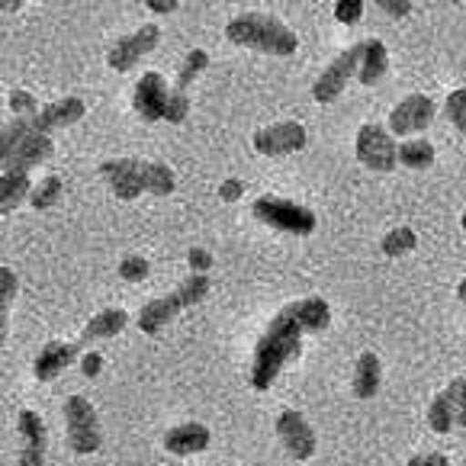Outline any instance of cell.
Listing matches in <instances>:
<instances>
[{"instance_id": "6da1fadb", "label": "cell", "mask_w": 466, "mask_h": 466, "mask_svg": "<svg viewBox=\"0 0 466 466\" xmlns=\"http://www.w3.org/2000/svg\"><path fill=\"white\" fill-rule=\"evenodd\" d=\"M331 322V309L319 296L289 302L277 312V319L268 325L261 335L258 348H254V364H251V386L254 390H270L274 380L280 377L283 367L299 354V344L306 331H325Z\"/></svg>"}, {"instance_id": "7a4b0ae2", "label": "cell", "mask_w": 466, "mask_h": 466, "mask_svg": "<svg viewBox=\"0 0 466 466\" xmlns=\"http://www.w3.org/2000/svg\"><path fill=\"white\" fill-rule=\"evenodd\" d=\"M100 174L119 199H136L145 190L167 197L174 190V171L167 165H161V161H138V158L103 161Z\"/></svg>"}, {"instance_id": "3957f363", "label": "cell", "mask_w": 466, "mask_h": 466, "mask_svg": "<svg viewBox=\"0 0 466 466\" xmlns=\"http://www.w3.org/2000/svg\"><path fill=\"white\" fill-rule=\"evenodd\" d=\"M228 42L245 48H258V52H268V56H293L299 39L296 33L280 23L277 16L268 14H241L235 20H228L226 26Z\"/></svg>"}, {"instance_id": "277c9868", "label": "cell", "mask_w": 466, "mask_h": 466, "mask_svg": "<svg viewBox=\"0 0 466 466\" xmlns=\"http://www.w3.org/2000/svg\"><path fill=\"white\" fill-rule=\"evenodd\" d=\"M206 293H209V277L193 274L190 280L180 283L174 293L145 302L142 312H138V329H142L145 335H158V331L165 329L177 312H184L187 306H197L199 299H206Z\"/></svg>"}, {"instance_id": "5b68a950", "label": "cell", "mask_w": 466, "mask_h": 466, "mask_svg": "<svg viewBox=\"0 0 466 466\" xmlns=\"http://www.w3.org/2000/svg\"><path fill=\"white\" fill-rule=\"evenodd\" d=\"M251 209H254V219L277 228V232L312 235V228H316L312 209H306V206H299V203H289V199H280V197H261Z\"/></svg>"}, {"instance_id": "8992f818", "label": "cell", "mask_w": 466, "mask_h": 466, "mask_svg": "<svg viewBox=\"0 0 466 466\" xmlns=\"http://www.w3.org/2000/svg\"><path fill=\"white\" fill-rule=\"evenodd\" d=\"M65 421H68V444L75 453H94L103 444L100 419H96L94 405L84 396L65 399Z\"/></svg>"}, {"instance_id": "52a82bcc", "label": "cell", "mask_w": 466, "mask_h": 466, "mask_svg": "<svg viewBox=\"0 0 466 466\" xmlns=\"http://www.w3.org/2000/svg\"><path fill=\"white\" fill-rule=\"evenodd\" d=\"M357 161L370 171H392L399 165V145L392 142V132L377 123H367L357 129Z\"/></svg>"}, {"instance_id": "ba28073f", "label": "cell", "mask_w": 466, "mask_h": 466, "mask_svg": "<svg viewBox=\"0 0 466 466\" xmlns=\"http://www.w3.org/2000/svg\"><path fill=\"white\" fill-rule=\"evenodd\" d=\"M360 62H364V42H360V46L344 48L341 56H338L335 62L322 71V77H319L316 87H312V96H316L319 103H335L338 94L348 87L350 77L360 71Z\"/></svg>"}, {"instance_id": "9c48e42d", "label": "cell", "mask_w": 466, "mask_h": 466, "mask_svg": "<svg viewBox=\"0 0 466 466\" xmlns=\"http://www.w3.org/2000/svg\"><path fill=\"white\" fill-rule=\"evenodd\" d=\"M161 39V29L151 26V23H145V26L132 29V33L119 35L116 42L110 46V56H106V62H110L113 71H129L132 65L138 62L142 56H148L151 48L158 46Z\"/></svg>"}, {"instance_id": "30bf717a", "label": "cell", "mask_w": 466, "mask_h": 466, "mask_svg": "<svg viewBox=\"0 0 466 466\" xmlns=\"http://www.w3.org/2000/svg\"><path fill=\"white\" fill-rule=\"evenodd\" d=\"M167 100H171V90H167L165 77L158 71H148V75L138 77L136 94H132V106L145 123H158L167 113Z\"/></svg>"}, {"instance_id": "8fae6325", "label": "cell", "mask_w": 466, "mask_h": 466, "mask_svg": "<svg viewBox=\"0 0 466 466\" xmlns=\"http://www.w3.org/2000/svg\"><path fill=\"white\" fill-rule=\"evenodd\" d=\"M277 434H280L289 457L309 460L312 453H316V431H312V425L302 419V411L283 409L280 415H277Z\"/></svg>"}, {"instance_id": "7c38bea8", "label": "cell", "mask_w": 466, "mask_h": 466, "mask_svg": "<svg viewBox=\"0 0 466 466\" xmlns=\"http://www.w3.org/2000/svg\"><path fill=\"white\" fill-rule=\"evenodd\" d=\"M434 119V100L425 94H411L390 113V132L392 136H411V132H425Z\"/></svg>"}, {"instance_id": "4fadbf2b", "label": "cell", "mask_w": 466, "mask_h": 466, "mask_svg": "<svg viewBox=\"0 0 466 466\" xmlns=\"http://www.w3.org/2000/svg\"><path fill=\"white\" fill-rule=\"evenodd\" d=\"M254 148L268 155V158H280V155H293V151L306 148V129L299 123H277L268 126L254 136Z\"/></svg>"}, {"instance_id": "5bb4252c", "label": "cell", "mask_w": 466, "mask_h": 466, "mask_svg": "<svg viewBox=\"0 0 466 466\" xmlns=\"http://www.w3.org/2000/svg\"><path fill=\"white\" fill-rule=\"evenodd\" d=\"M20 438H23V447H20V466H46V441H48V431H46V421H42L39 411H20Z\"/></svg>"}, {"instance_id": "9a60e30c", "label": "cell", "mask_w": 466, "mask_h": 466, "mask_svg": "<svg viewBox=\"0 0 466 466\" xmlns=\"http://www.w3.org/2000/svg\"><path fill=\"white\" fill-rule=\"evenodd\" d=\"M52 151H56V142L46 136V132H29L23 138L20 148L4 158V171H16V174H29L33 167H39L46 158H52Z\"/></svg>"}, {"instance_id": "2e32d148", "label": "cell", "mask_w": 466, "mask_h": 466, "mask_svg": "<svg viewBox=\"0 0 466 466\" xmlns=\"http://www.w3.org/2000/svg\"><path fill=\"white\" fill-rule=\"evenodd\" d=\"M77 354H81V344H77V341L75 344H65V341L46 344V348L39 350V357H35V364H33L35 380H42V383L56 380L58 373H65L71 364H75Z\"/></svg>"}, {"instance_id": "e0dca14e", "label": "cell", "mask_w": 466, "mask_h": 466, "mask_svg": "<svg viewBox=\"0 0 466 466\" xmlns=\"http://www.w3.org/2000/svg\"><path fill=\"white\" fill-rule=\"evenodd\" d=\"M84 100L81 96H65V100L52 103V106H42L39 113L33 116V129L35 132H52V129H62V126H75L77 119L84 116Z\"/></svg>"}, {"instance_id": "ac0fdd59", "label": "cell", "mask_w": 466, "mask_h": 466, "mask_svg": "<svg viewBox=\"0 0 466 466\" xmlns=\"http://www.w3.org/2000/svg\"><path fill=\"white\" fill-rule=\"evenodd\" d=\"M206 447H209V428L199 421H187V425H177L165 434V451L177 453V457H190Z\"/></svg>"}, {"instance_id": "d6986e66", "label": "cell", "mask_w": 466, "mask_h": 466, "mask_svg": "<svg viewBox=\"0 0 466 466\" xmlns=\"http://www.w3.org/2000/svg\"><path fill=\"white\" fill-rule=\"evenodd\" d=\"M126 325H129V316H126L123 309H103V312H96V316L90 319L87 325H84L77 344L103 341V338H116L119 331L126 329Z\"/></svg>"}, {"instance_id": "ffe728a7", "label": "cell", "mask_w": 466, "mask_h": 466, "mask_svg": "<svg viewBox=\"0 0 466 466\" xmlns=\"http://www.w3.org/2000/svg\"><path fill=\"white\" fill-rule=\"evenodd\" d=\"M380 383H383V367H380L377 354H360L354 367V396L357 399H373L380 392Z\"/></svg>"}, {"instance_id": "44dd1931", "label": "cell", "mask_w": 466, "mask_h": 466, "mask_svg": "<svg viewBox=\"0 0 466 466\" xmlns=\"http://www.w3.org/2000/svg\"><path fill=\"white\" fill-rule=\"evenodd\" d=\"M386 68H390V52H386V46L380 39H367L364 42V62H360V71H357L360 84L373 87V84L386 75Z\"/></svg>"}, {"instance_id": "7402d4cb", "label": "cell", "mask_w": 466, "mask_h": 466, "mask_svg": "<svg viewBox=\"0 0 466 466\" xmlns=\"http://www.w3.org/2000/svg\"><path fill=\"white\" fill-rule=\"evenodd\" d=\"M26 197H33V190H29V174L4 171V180H0V203H4V213H14Z\"/></svg>"}, {"instance_id": "603a6c76", "label": "cell", "mask_w": 466, "mask_h": 466, "mask_svg": "<svg viewBox=\"0 0 466 466\" xmlns=\"http://www.w3.org/2000/svg\"><path fill=\"white\" fill-rule=\"evenodd\" d=\"M399 165L411 167V171H425L434 165V145L425 138H409L399 145Z\"/></svg>"}, {"instance_id": "cb8c5ba5", "label": "cell", "mask_w": 466, "mask_h": 466, "mask_svg": "<svg viewBox=\"0 0 466 466\" xmlns=\"http://www.w3.org/2000/svg\"><path fill=\"white\" fill-rule=\"evenodd\" d=\"M209 68V56H206L203 48H193L190 56H184V62H180V71H177V90H184L187 94V87H190L193 81H197L203 71Z\"/></svg>"}, {"instance_id": "d4e9b609", "label": "cell", "mask_w": 466, "mask_h": 466, "mask_svg": "<svg viewBox=\"0 0 466 466\" xmlns=\"http://www.w3.org/2000/svg\"><path fill=\"white\" fill-rule=\"evenodd\" d=\"M428 425H431L434 434H447L453 425V409H451V399H447V392H438V396L431 399V409H428Z\"/></svg>"}, {"instance_id": "484cf974", "label": "cell", "mask_w": 466, "mask_h": 466, "mask_svg": "<svg viewBox=\"0 0 466 466\" xmlns=\"http://www.w3.org/2000/svg\"><path fill=\"white\" fill-rule=\"evenodd\" d=\"M62 199V177H46L39 187L33 190V197H29V203H33V209H52V206Z\"/></svg>"}, {"instance_id": "4316f807", "label": "cell", "mask_w": 466, "mask_h": 466, "mask_svg": "<svg viewBox=\"0 0 466 466\" xmlns=\"http://www.w3.org/2000/svg\"><path fill=\"white\" fill-rule=\"evenodd\" d=\"M415 232H411V228H392L390 235H386L383 238V254L386 258H402V254H409L411 248H415Z\"/></svg>"}, {"instance_id": "83f0119b", "label": "cell", "mask_w": 466, "mask_h": 466, "mask_svg": "<svg viewBox=\"0 0 466 466\" xmlns=\"http://www.w3.org/2000/svg\"><path fill=\"white\" fill-rule=\"evenodd\" d=\"M447 399H451V409H453V425L457 428H466V380H453L451 386H447Z\"/></svg>"}, {"instance_id": "f1b7e54d", "label": "cell", "mask_w": 466, "mask_h": 466, "mask_svg": "<svg viewBox=\"0 0 466 466\" xmlns=\"http://www.w3.org/2000/svg\"><path fill=\"white\" fill-rule=\"evenodd\" d=\"M444 113H447V119H451V123L457 126V129L466 136V87L453 90V94L447 96V103H444Z\"/></svg>"}, {"instance_id": "f546056e", "label": "cell", "mask_w": 466, "mask_h": 466, "mask_svg": "<svg viewBox=\"0 0 466 466\" xmlns=\"http://www.w3.org/2000/svg\"><path fill=\"white\" fill-rule=\"evenodd\" d=\"M148 261H145V258H136V254H132V258H123V264H119V277H123V280H129V283H142L145 277H148Z\"/></svg>"}, {"instance_id": "4dcf8cb0", "label": "cell", "mask_w": 466, "mask_h": 466, "mask_svg": "<svg viewBox=\"0 0 466 466\" xmlns=\"http://www.w3.org/2000/svg\"><path fill=\"white\" fill-rule=\"evenodd\" d=\"M10 110H14L16 116H35V113H39V103H35V96L29 94V90H10Z\"/></svg>"}, {"instance_id": "1f68e13d", "label": "cell", "mask_w": 466, "mask_h": 466, "mask_svg": "<svg viewBox=\"0 0 466 466\" xmlns=\"http://www.w3.org/2000/svg\"><path fill=\"white\" fill-rule=\"evenodd\" d=\"M187 110H190V100H187L184 90L174 87V90H171V100H167V113H165V119H167V123H184Z\"/></svg>"}, {"instance_id": "d6a6232c", "label": "cell", "mask_w": 466, "mask_h": 466, "mask_svg": "<svg viewBox=\"0 0 466 466\" xmlns=\"http://www.w3.org/2000/svg\"><path fill=\"white\" fill-rule=\"evenodd\" d=\"M14 296H16V274L10 268H4L0 270V302H4V309L14 302Z\"/></svg>"}, {"instance_id": "836d02e7", "label": "cell", "mask_w": 466, "mask_h": 466, "mask_svg": "<svg viewBox=\"0 0 466 466\" xmlns=\"http://www.w3.org/2000/svg\"><path fill=\"white\" fill-rule=\"evenodd\" d=\"M364 14V4H357V0H344L335 7V20L338 23H357Z\"/></svg>"}, {"instance_id": "e575fe53", "label": "cell", "mask_w": 466, "mask_h": 466, "mask_svg": "<svg viewBox=\"0 0 466 466\" xmlns=\"http://www.w3.org/2000/svg\"><path fill=\"white\" fill-rule=\"evenodd\" d=\"M187 261H190L193 274H206V270L213 268V254L206 251V248H190V254H187Z\"/></svg>"}, {"instance_id": "d590c367", "label": "cell", "mask_w": 466, "mask_h": 466, "mask_svg": "<svg viewBox=\"0 0 466 466\" xmlns=\"http://www.w3.org/2000/svg\"><path fill=\"white\" fill-rule=\"evenodd\" d=\"M241 193H245V184H241V180H226V184L219 187V197L226 199V203H235V199L241 197Z\"/></svg>"}, {"instance_id": "8d00e7d4", "label": "cell", "mask_w": 466, "mask_h": 466, "mask_svg": "<svg viewBox=\"0 0 466 466\" xmlns=\"http://www.w3.org/2000/svg\"><path fill=\"white\" fill-rule=\"evenodd\" d=\"M409 466H451V460L441 457V453H419V457H411Z\"/></svg>"}, {"instance_id": "74e56055", "label": "cell", "mask_w": 466, "mask_h": 466, "mask_svg": "<svg viewBox=\"0 0 466 466\" xmlns=\"http://www.w3.org/2000/svg\"><path fill=\"white\" fill-rule=\"evenodd\" d=\"M100 367H103V357H100V354H84V357H81V370H84V377H96V373H100Z\"/></svg>"}, {"instance_id": "f35d334b", "label": "cell", "mask_w": 466, "mask_h": 466, "mask_svg": "<svg viewBox=\"0 0 466 466\" xmlns=\"http://www.w3.org/2000/svg\"><path fill=\"white\" fill-rule=\"evenodd\" d=\"M380 7H383L390 16H405V14H409V10H411L409 4H405V0H383Z\"/></svg>"}, {"instance_id": "ab89813d", "label": "cell", "mask_w": 466, "mask_h": 466, "mask_svg": "<svg viewBox=\"0 0 466 466\" xmlns=\"http://www.w3.org/2000/svg\"><path fill=\"white\" fill-rule=\"evenodd\" d=\"M148 10H155V14H174L177 0H148Z\"/></svg>"}, {"instance_id": "60d3db41", "label": "cell", "mask_w": 466, "mask_h": 466, "mask_svg": "<svg viewBox=\"0 0 466 466\" xmlns=\"http://www.w3.org/2000/svg\"><path fill=\"white\" fill-rule=\"evenodd\" d=\"M457 296H460V302L466 306V280H460V287H457Z\"/></svg>"}, {"instance_id": "b9f144b4", "label": "cell", "mask_w": 466, "mask_h": 466, "mask_svg": "<svg viewBox=\"0 0 466 466\" xmlns=\"http://www.w3.org/2000/svg\"><path fill=\"white\" fill-rule=\"evenodd\" d=\"M460 226H463V232H466V213H463V216H460Z\"/></svg>"}]
</instances>
